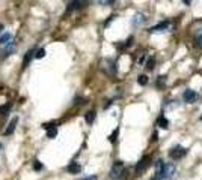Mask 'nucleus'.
<instances>
[{"label":"nucleus","instance_id":"f257e3e1","mask_svg":"<svg viewBox=\"0 0 202 180\" xmlns=\"http://www.w3.org/2000/svg\"><path fill=\"white\" fill-rule=\"evenodd\" d=\"M175 165L173 164H163L161 161H157V174L161 180H169L175 174Z\"/></svg>","mask_w":202,"mask_h":180},{"label":"nucleus","instance_id":"f03ea898","mask_svg":"<svg viewBox=\"0 0 202 180\" xmlns=\"http://www.w3.org/2000/svg\"><path fill=\"white\" fill-rule=\"evenodd\" d=\"M110 180H127V168L121 161H116L110 170Z\"/></svg>","mask_w":202,"mask_h":180},{"label":"nucleus","instance_id":"7ed1b4c3","mask_svg":"<svg viewBox=\"0 0 202 180\" xmlns=\"http://www.w3.org/2000/svg\"><path fill=\"white\" fill-rule=\"evenodd\" d=\"M186 155H187V150H186V149H184L183 146H178V144H176V146H173L172 149L169 150V156L172 158L173 161L183 159V158H184Z\"/></svg>","mask_w":202,"mask_h":180},{"label":"nucleus","instance_id":"20e7f679","mask_svg":"<svg viewBox=\"0 0 202 180\" xmlns=\"http://www.w3.org/2000/svg\"><path fill=\"white\" fill-rule=\"evenodd\" d=\"M14 51H15V42H14V39H12L8 45H3V50L0 51V59H2V60L8 59L11 54H14Z\"/></svg>","mask_w":202,"mask_h":180},{"label":"nucleus","instance_id":"39448f33","mask_svg":"<svg viewBox=\"0 0 202 180\" xmlns=\"http://www.w3.org/2000/svg\"><path fill=\"white\" fill-rule=\"evenodd\" d=\"M87 3H89V0H71L70 5H68L67 12H71L72 9H83Z\"/></svg>","mask_w":202,"mask_h":180},{"label":"nucleus","instance_id":"423d86ee","mask_svg":"<svg viewBox=\"0 0 202 180\" xmlns=\"http://www.w3.org/2000/svg\"><path fill=\"white\" fill-rule=\"evenodd\" d=\"M183 98H184V102H187V104H195L196 101H198V98H199V95L195 92V90H186L184 92V95H183Z\"/></svg>","mask_w":202,"mask_h":180},{"label":"nucleus","instance_id":"0eeeda50","mask_svg":"<svg viewBox=\"0 0 202 180\" xmlns=\"http://www.w3.org/2000/svg\"><path fill=\"white\" fill-rule=\"evenodd\" d=\"M149 164H151V159L148 158V156H143L142 159H140V162L136 165V173L137 174H140V173H143L145 170L149 167Z\"/></svg>","mask_w":202,"mask_h":180},{"label":"nucleus","instance_id":"6e6552de","mask_svg":"<svg viewBox=\"0 0 202 180\" xmlns=\"http://www.w3.org/2000/svg\"><path fill=\"white\" fill-rule=\"evenodd\" d=\"M168 29H169V23H168V21H163V23H160L157 26L151 27L149 32H151V33H157V32H164V30H168Z\"/></svg>","mask_w":202,"mask_h":180},{"label":"nucleus","instance_id":"1a4fd4ad","mask_svg":"<svg viewBox=\"0 0 202 180\" xmlns=\"http://www.w3.org/2000/svg\"><path fill=\"white\" fill-rule=\"evenodd\" d=\"M35 53H36V51H35L33 48H32V50H29V51L26 53V56H24V59H23V68H27V66H29L30 60H32V59L35 57Z\"/></svg>","mask_w":202,"mask_h":180},{"label":"nucleus","instance_id":"9d476101","mask_svg":"<svg viewBox=\"0 0 202 180\" xmlns=\"http://www.w3.org/2000/svg\"><path fill=\"white\" fill-rule=\"evenodd\" d=\"M17 123H18V117H15L11 120V123L8 125V128L5 129V135H12V132L15 131V128H17Z\"/></svg>","mask_w":202,"mask_h":180},{"label":"nucleus","instance_id":"9b49d317","mask_svg":"<svg viewBox=\"0 0 202 180\" xmlns=\"http://www.w3.org/2000/svg\"><path fill=\"white\" fill-rule=\"evenodd\" d=\"M67 171H68L70 174H79V173L82 171V167L79 165L77 162H71L70 165L67 167Z\"/></svg>","mask_w":202,"mask_h":180},{"label":"nucleus","instance_id":"f8f14e48","mask_svg":"<svg viewBox=\"0 0 202 180\" xmlns=\"http://www.w3.org/2000/svg\"><path fill=\"white\" fill-rule=\"evenodd\" d=\"M145 23V17L143 14H136L133 17V20H131V24L136 27V26H140V24H143Z\"/></svg>","mask_w":202,"mask_h":180},{"label":"nucleus","instance_id":"ddd939ff","mask_svg":"<svg viewBox=\"0 0 202 180\" xmlns=\"http://www.w3.org/2000/svg\"><path fill=\"white\" fill-rule=\"evenodd\" d=\"M157 125H159L160 128H163V129H168V128H169V120H168L164 116H160L159 120H157Z\"/></svg>","mask_w":202,"mask_h":180},{"label":"nucleus","instance_id":"4468645a","mask_svg":"<svg viewBox=\"0 0 202 180\" xmlns=\"http://www.w3.org/2000/svg\"><path fill=\"white\" fill-rule=\"evenodd\" d=\"M11 41H12V35L11 33H5V35L0 36V44L2 45H8Z\"/></svg>","mask_w":202,"mask_h":180},{"label":"nucleus","instance_id":"2eb2a0df","mask_svg":"<svg viewBox=\"0 0 202 180\" xmlns=\"http://www.w3.org/2000/svg\"><path fill=\"white\" fill-rule=\"evenodd\" d=\"M85 120H86V123L92 125L94 120H95V111H87L86 116H85Z\"/></svg>","mask_w":202,"mask_h":180},{"label":"nucleus","instance_id":"dca6fc26","mask_svg":"<svg viewBox=\"0 0 202 180\" xmlns=\"http://www.w3.org/2000/svg\"><path fill=\"white\" fill-rule=\"evenodd\" d=\"M56 134H58V129H56V126H53V128L47 129V138H55V137H56Z\"/></svg>","mask_w":202,"mask_h":180},{"label":"nucleus","instance_id":"f3484780","mask_svg":"<svg viewBox=\"0 0 202 180\" xmlns=\"http://www.w3.org/2000/svg\"><path fill=\"white\" fill-rule=\"evenodd\" d=\"M11 110V104H6V105H2L0 107V114L2 116H8V113Z\"/></svg>","mask_w":202,"mask_h":180},{"label":"nucleus","instance_id":"a211bd4d","mask_svg":"<svg viewBox=\"0 0 202 180\" xmlns=\"http://www.w3.org/2000/svg\"><path fill=\"white\" fill-rule=\"evenodd\" d=\"M154 65H156V59H154V57H151V59L146 62V66H145V68H146L148 71H152V69H154Z\"/></svg>","mask_w":202,"mask_h":180},{"label":"nucleus","instance_id":"6ab92c4d","mask_svg":"<svg viewBox=\"0 0 202 180\" xmlns=\"http://www.w3.org/2000/svg\"><path fill=\"white\" fill-rule=\"evenodd\" d=\"M137 83L140 84V86H145V84L148 83V77L146 75H139L137 77Z\"/></svg>","mask_w":202,"mask_h":180},{"label":"nucleus","instance_id":"aec40b11","mask_svg":"<svg viewBox=\"0 0 202 180\" xmlns=\"http://www.w3.org/2000/svg\"><path fill=\"white\" fill-rule=\"evenodd\" d=\"M195 42H196V45H202V30H199V32L196 33V36H195Z\"/></svg>","mask_w":202,"mask_h":180},{"label":"nucleus","instance_id":"412c9836","mask_svg":"<svg viewBox=\"0 0 202 180\" xmlns=\"http://www.w3.org/2000/svg\"><path fill=\"white\" fill-rule=\"evenodd\" d=\"M35 57H36V59H42V57H45V50H44V48H41V50H36V54H35Z\"/></svg>","mask_w":202,"mask_h":180},{"label":"nucleus","instance_id":"4be33fe9","mask_svg":"<svg viewBox=\"0 0 202 180\" xmlns=\"http://www.w3.org/2000/svg\"><path fill=\"white\" fill-rule=\"evenodd\" d=\"M42 168H44V165L39 161H35V164H33V170H35V171H39V170H42Z\"/></svg>","mask_w":202,"mask_h":180},{"label":"nucleus","instance_id":"5701e85b","mask_svg":"<svg viewBox=\"0 0 202 180\" xmlns=\"http://www.w3.org/2000/svg\"><path fill=\"white\" fill-rule=\"evenodd\" d=\"M118 132H119V131H118V129H115V132H113V134H112V135L109 137V140H110V143H115V141H116V137H118Z\"/></svg>","mask_w":202,"mask_h":180},{"label":"nucleus","instance_id":"b1692460","mask_svg":"<svg viewBox=\"0 0 202 180\" xmlns=\"http://www.w3.org/2000/svg\"><path fill=\"white\" fill-rule=\"evenodd\" d=\"M115 0H98V3L100 5H104V6H107V5H112Z\"/></svg>","mask_w":202,"mask_h":180},{"label":"nucleus","instance_id":"393cba45","mask_svg":"<svg viewBox=\"0 0 202 180\" xmlns=\"http://www.w3.org/2000/svg\"><path fill=\"white\" fill-rule=\"evenodd\" d=\"M74 101H75V104H79V105H83V104H85V99H83V98H75Z\"/></svg>","mask_w":202,"mask_h":180},{"label":"nucleus","instance_id":"a878e982","mask_svg":"<svg viewBox=\"0 0 202 180\" xmlns=\"http://www.w3.org/2000/svg\"><path fill=\"white\" fill-rule=\"evenodd\" d=\"M82 180H98V179H97V176H89V177H85Z\"/></svg>","mask_w":202,"mask_h":180},{"label":"nucleus","instance_id":"bb28decb","mask_svg":"<svg viewBox=\"0 0 202 180\" xmlns=\"http://www.w3.org/2000/svg\"><path fill=\"white\" fill-rule=\"evenodd\" d=\"M159 140V135H157V132H154L152 134V141H157Z\"/></svg>","mask_w":202,"mask_h":180},{"label":"nucleus","instance_id":"cd10ccee","mask_svg":"<svg viewBox=\"0 0 202 180\" xmlns=\"http://www.w3.org/2000/svg\"><path fill=\"white\" fill-rule=\"evenodd\" d=\"M151 180H161V177H160L159 174H156V176H154V177H152Z\"/></svg>","mask_w":202,"mask_h":180},{"label":"nucleus","instance_id":"c85d7f7f","mask_svg":"<svg viewBox=\"0 0 202 180\" xmlns=\"http://www.w3.org/2000/svg\"><path fill=\"white\" fill-rule=\"evenodd\" d=\"M183 2H184L186 5H190V2H192V0H183Z\"/></svg>","mask_w":202,"mask_h":180},{"label":"nucleus","instance_id":"c756f323","mask_svg":"<svg viewBox=\"0 0 202 180\" xmlns=\"http://www.w3.org/2000/svg\"><path fill=\"white\" fill-rule=\"evenodd\" d=\"M2 29H3V26H2V24H0V30H2Z\"/></svg>","mask_w":202,"mask_h":180}]
</instances>
